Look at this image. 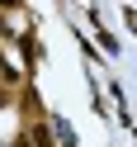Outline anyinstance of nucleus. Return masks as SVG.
<instances>
[{
  "instance_id": "nucleus-1",
  "label": "nucleus",
  "mask_w": 137,
  "mask_h": 147,
  "mask_svg": "<svg viewBox=\"0 0 137 147\" xmlns=\"http://www.w3.org/2000/svg\"><path fill=\"white\" fill-rule=\"evenodd\" d=\"M0 105H10V81H0Z\"/></svg>"
}]
</instances>
